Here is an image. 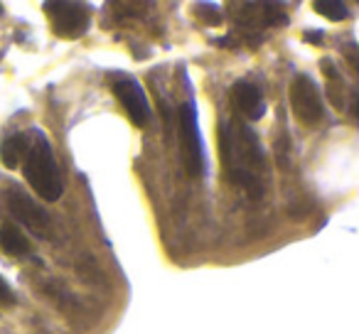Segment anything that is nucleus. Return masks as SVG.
<instances>
[{
	"instance_id": "obj_7",
	"label": "nucleus",
	"mask_w": 359,
	"mask_h": 334,
	"mask_svg": "<svg viewBox=\"0 0 359 334\" xmlns=\"http://www.w3.org/2000/svg\"><path fill=\"white\" fill-rule=\"evenodd\" d=\"M114 94L123 104L126 113H128L130 123L135 128H145L150 123V106L148 99H145L143 86L138 81L130 79V76H121V79L114 81Z\"/></svg>"
},
{
	"instance_id": "obj_10",
	"label": "nucleus",
	"mask_w": 359,
	"mask_h": 334,
	"mask_svg": "<svg viewBox=\"0 0 359 334\" xmlns=\"http://www.w3.org/2000/svg\"><path fill=\"white\" fill-rule=\"evenodd\" d=\"M25 150H27V138L22 133L11 135V138L3 140L0 145V162L6 165L8 170H18L25 160Z\"/></svg>"
},
{
	"instance_id": "obj_8",
	"label": "nucleus",
	"mask_w": 359,
	"mask_h": 334,
	"mask_svg": "<svg viewBox=\"0 0 359 334\" xmlns=\"http://www.w3.org/2000/svg\"><path fill=\"white\" fill-rule=\"evenodd\" d=\"M231 106L249 120H259L266 113L261 91L254 84H249V81H239V84L231 86Z\"/></svg>"
},
{
	"instance_id": "obj_11",
	"label": "nucleus",
	"mask_w": 359,
	"mask_h": 334,
	"mask_svg": "<svg viewBox=\"0 0 359 334\" xmlns=\"http://www.w3.org/2000/svg\"><path fill=\"white\" fill-rule=\"evenodd\" d=\"M315 11H318L320 15L327 18V20H332V22L347 20V18H349L347 6H344V3H337V0H318V3H315Z\"/></svg>"
},
{
	"instance_id": "obj_12",
	"label": "nucleus",
	"mask_w": 359,
	"mask_h": 334,
	"mask_svg": "<svg viewBox=\"0 0 359 334\" xmlns=\"http://www.w3.org/2000/svg\"><path fill=\"white\" fill-rule=\"evenodd\" d=\"M11 305H15V293L6 280L0 278V307H11Z\"/></svg>"
},
{
	"instance_id": "obj_2",
	"label": "nucleus",
	"mask_w": 359,
	"mask_h": 334,
	"mask_svg": "<svg viewBox=\"0 0 359 334\" xmlns=\"http://www.w3.org/2000/svg\"><path fill=\"white\" fill-rule=\"evenodd\" d=\"M22 172H25V180L30 182V187L37 192V197H42L45 202H57L65 192L52 145L40 130H35L32 140H27Z\"/></svg>"
},
{
	"instance_id": "obj_1",
	"label": "nucleus",
	"mask_w": 359,
	"mask_h": 334,
	"mask_svg": "<svg viewBox=\"0 0 359 334\" xmlns=\"http://www.w3.org/2000/svg\"><path fill=\"white\" fill-rule=\"evenodd\" d=\"M219 158L224 170L236 185H244L251 195L259 197V175L264 170V158L256 143V135L249 128H234L229 123L219 125Z\"/></svg>"
},
{
	"instance_id": "obj_9",
	"label": "nucleus",
	"mask_w": 359,
	"mask_h": 334,
	"mask_svg": "<svg viewBox=\"0 0 359 334\" xmlns=\"http://www.w3.org/2000/svg\"><path fill=\"white\" fill-rule=\"evenodd\" d=\"M0 251L20 258V256L30 253V241L15 224H3L0 226Z\"/></svg>"
},
{
	"instance_id": "obj_4",
	"label": "nucleus",
	"mask_w": 359,
	"mask_h": 334,
	"mask_svg": "<svg viewBox=\"0 0 359 334\" xmlns=\"http://www.w3.org/2000/svg\"><path fill=\"white\" fill-rule=\"evenodd\" d=\"M180 145H182V162H185L190 175H200L205 165V153H202V138L197 128V109L195 101L180 106Z\"/></svg>"
},
{
	"instance_id": "obj_3",
	"label": "nucleus",
	"mask_w": 359,
	"mask_h": 334,
	"mask_svg": "<svg viewBox=\"0 0 359 334\" xmlns=\"http://www.w3.org/2000/svg\"><path fill=\"white\" fill-rule=\"evenodd\" d=\"M290 109L303 125H318L325 116L320 89L308 74H298L290 81Z\"/></svg>"
},
{
	"instance_id": "obj_6",
	"label": "nucleus",
	"mask_w": 359,
	"mask_h": 334,
	"mask_svg": "<svg viewBox=\"0 0 359 334\" xmlns=\"http://www.w3.org/2000/svg\"><path fill=\"white\" fill-rule=\"evenodd\" d=\"M42 11L50 18L55 35L65 40H76L89 27V8L81 3H45Z\"/></svg>"
},
{
	"instance_id": "obj_5",
	"label": "nucleus",
	"mask_w": 359,
	"mask_h": 334,
	"mask_svg": "<svg viewBox=\"0 0 359 334\" xmlns=\"http://www.w3.org/2000/svg\"><path fill=\"white\" fill-rule=\"evenodd\" d=\"M6 204L8 211L20 221L25 229H30L35 236H50L52 234V224H50V214L27 195L20 187H8L6 192Z\"/></svg>"
}]
</instances>
